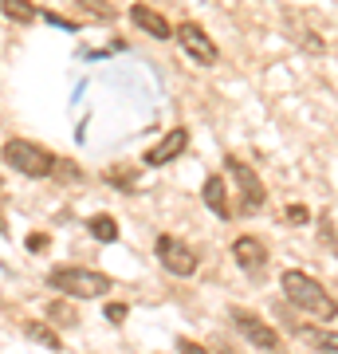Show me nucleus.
I'll return each instance as SVG.
<instances>
[{
    "instance_id": "1",
    "label": "nucleus",
    "mask_w": 338,
    "mask_h": 354,
    "mask_svg": "<svg viewBox=\"0 0 338 354\" xmlns=\"http://www.w3.org/2000/svg\"><path fill=\"white\" fill-rule=\"evenodd\" d=\"M279 288H283V295H288V304L299 307L303 315H314V319H335L338 315L335 295H330L314 276H307V272H283Z\"/></svg>"
},
{
    "instance_id": "2",
    "label": "nucleus",
    "mask_w": 338,
    "mask_h": 354,
    "mask_svg": "<svg viewBox=\"0 0 338 354\" xmlns=\"http://www.w3.org/2000/svg\"><path fill=\"white\" fill-rule=\"evenodd\" d=\"M48 283L59 295L67 299H102V295H111L114 279L106 272H91V268H51L48 272Z\"/></svg>"
},
{
    "instance_id": "3",
    "label": "nucleus",
    "mask_w": 338,
    "mask_h": 354,
    "mask_svg": "<svg viewBox=\"0 0 338 354\" xmlns=\"http://www.w3.org/2000/svg\"><path fill=\"white\" fill-rule=\"evenodd\" d=\"M4 165L16 169V174H24V177H51V169H55V153L44 150L39 142L12 138V142H4Z\"/></svg>"
},
{
    "instance_id": "4",
    "label": "nucleus",
    "mask_w": 338,
    "mask_h": 354,
    "mask_svg": "<svg viewBox=\"0 0 338 354\" xmlns=\"http://www.w3.org/2000/svg\"><path fill=\"white\" fill-rule=\"evenodd\" d=\"M225 169L232 174V181H236V193H240V201H244V213H260L263 201H267V189H263V181L256 177V169H252L248 162H240V158H225Z\"/></svg>"
},
{
    "instance_id": "5",
    "label": "nucleus",
    "mask_w": 338,
    "mask_h": 354,
    "mask_svg": "<svg viewBox=\"0 0 338 354\" xmlns=\"http://www.w3.org/2000/svg\"><path fill=\"white\" fill-rule=\"evenodd\" d=\"M158 260H162L165 272H173V276H193L197 272V252L189 248L185 241H177V236H158Z\"/></svg>"
},
{
    "instance_id": "6",
    "label": "nucleus",
    "mask_w": 338,
    "mask_h": 354,
    "mask_svg": "<svg viewBox=\"0 0 338 354\" xmlns=\"http://www.w3.org/2000/svg\"><path fill=\"white\" fill-rule=\"evenodd\" d=\"M177 44L185 48L189 59H197V64H216L220 59V51H216V44L209 39V32L200 24H193V20H185V24H177Z\"/></svg>"
},
{
    "instance_id": "7",
    "label": "nucleus",
    "mask_w": 338,
    "mask_h": 354,
    "mask_svg": "<svg viewBox=\"0 0 338 354\" xmlns=\"http://www.w3.org/2000/svg\"><path fill=\"white\" fill-rule=\"evenodd\" d=\"M232 323H236V330L252 342V346L279 354V335H276V327H267L260 315H252V311H240V307H232Z\"/></svg>"
},
{
    "instance_id": "8",
    "label": "nucleus",
    "mask_w": 338,
    "mask_h": 354,
    "mask_svg": "<svg viewBox=\"0 0 338 354\" xmlns=\"http://www.w3.org/2000/svg\"><path fill=\"white\" fill-rule=\"evenodd\" d=\"M232 260H236L244 272H263V264H267V244L260 241V236H240V241H232Z\"/></svg>"
},
{
    "instance_id": "9",
    "label": "nucleus",
    "mask_w": 338,
    "mask_h": 354,
    "mask_svg": "<svg viewBox=\"0 0 338 354\" xmlns=\"http://www.w3.org/2000/svg\"><path fill=\"white\" fill-rule=\"evenodd\" d=\"M185 146H189V130L185 127H177V130H169L158 146H150L146 150V165H165V162H173L177 153H185Z\"/></svg>"
},
{
    "instance_id": "10",
    "label": "nucleus",
    "mask_w": 338,
    "mask_h": 354,
    "mask_svg": "<svg viewBox=\"0 0 338 354\" xmlns=\"http://www.w3.org/2000/svg\"><path fill=\"white\" fill-rule=\"evenodd\" d=\"M130 20H134V28H142V32L153 36V39H169L173 36L169 20H165L162 12H153L150 4H134V8H130Z\"/></svg>"
},
{
    "instance_id": "11",
    "label": "nucleus",
    "mask_w": 338,
    "mask_h": 354,
    "mask_svg": "<svg viewBox=\"0 0 338 354\" xmlns=\"http://www.w3.org/2000/svg\"><path fill=\"white\" fill-rule=\"evenodd\" d=\"M200 197H205V205H209V209H213V213L220 216V221H228V216H232V205H228V189H225V181H220L216 174L209 177V181H205Z\"/></svg>"
},
{
    "instance_id": "12",
    "label": "nucleus",
    "mask_w": 338,
    "mask_h": 354,
    "mask_svg": "<svg viewBox=\"0 0 338 354\" xmlns=\"http://www.w3.org/2000/svg\"><path fill=\"white\" fill-rule=\"evenodd\" d=\"M87 232L99 244H114V241H118V221H114V216H106V213H95L87 221Z\"/></svg>"
},
{
    "instance_id": "13",
    "label": "nucleus",
    "mask_w": 338,
    "mask_h": 354,
    "mask_svg": "<svg viewBox=\"0 0 338 354\" xmlns=\"http://www.w3.org/2000/svg\"><path fill=\"white\" fill-rule=\"evenodd\" d=\"M299 335L311 342L319 354H338V335L335 330H323V327H299Z\"/></svg>"
},
{
    "instance_id": "14",
    "label": "nucleus",
    "mask_w": 338,
    "mask_h": 354,
    "mask_svg": "<svg viewBox=\"0 0 338 354\" xmlns=\"http://www.w3.org/2000/svg\"><path fill=\"white\" fill-rule=\"evenodd\" d=\"M0 12L8 16V20H16V24H32L39 16V8L32 0H0Z\"/></svg>"
},
{
    "instance_id": "15",
    "label": "nucleus",
    "mask_w": 338,
    "mask_h": 354,
    "mask_svg": "<svg viewBox=\"0 0 338 354\" xmlns=\"http://www.w3.org/2000/svg\"><path fill=\"white\" fill-rule=\"evenodd\" d=\"M106 185L134 189V185H138V169H130V165H111V169H106Z\"/></svg>"
},
{
    "instance_id": "16",
    "label": "nucleus",
    "mask_w": 338,
    "mask_h": 354,
    "mask_svg": "<svg viewBox=\"0 0 338 354\" xmlns=\"http://www.w3.org/2000/svg\"><path fill=\"white\" fill-rule=\"evenodd\" d=\"M24 335H28V339H36V342H44L48 351H59V335L48 330L44 323H24Z\"/></svg>"
},
{
    "instance_id": "17",
    "label": "nucleus",
    "mask_w": 338,
    "mask_h": 354,
    "mask_svg": "<svg viewBox=\"0 0 338 354\" xmlns=\"http://www.w3.org/2000/svg\"><path fill=\"white\" fill-rule=\"evenodd\" d=\"M79 8H91V16L95 20H114V8L106 4V0H75Z\"/></svg>"
},
{
    "instance_id": "18",
    "label": "nucleus",
    "mask_w": 338,
    "mask_h": 354,
    "mask_svg": "<svg viewBox=\"0 0 338 354\" xmlns=\"http://www.w3.org/2000/svg\"><path fill=\"white\" fill-rule=\"evenodd\" d=\"M51 177H59V181H79V169H75V162H59V158H55Z\"/></svg>"
},
{
    "instance_id": "19",
    "label": "nucleus",
    "mask_w": 338,
    "mask_h": 354,
    "mask_svg": "<svg viewBox=\"0 0 338 354\" xmlns=\"http://www.w3.org/2000/svg\"><path fill=\"white\" fill-rule=\"evenodd\" d=\"M177 354H209L200 342H193V339H177Z\"/></svg>"
},
{
    "instance_id": "20",
    "label": "nucleus",
    "mask_w": 338,
    "mask_h": 354,
    "mask_svg": "<svg viewBox=\"0 0 338 354\" xmlns=\"http://www.w3.org/2000/svg\"><path fill=\"white\" fill-rule=\"evenodd\" d=\"M48 311H51V319H59V323H75V311H71V307L55 304V307H48Z\"/></svg>"
},
{
    "instance_id": "21",
    "label": "nucleus",
    "mask_w": 338,
    "mask_h": 354,
    "mask_svg": "<svg viewBox=\"0 0 338 354\" xmlns=\"http://www.w3.org/2000/svg\"><path fill=\"white\" fill-rule=\"evenodd\" d=\"M106 319H111V323H122V319H126V304H106Z\"/></svg>"
},
{
    "instance_id": "22",
    "label": "nucleus",
    "mask_w": 338,
    "mask_h": 354,
    "mask_svg": "<svg viewBox=\"0 0 338 354\" xmlns=\"http://www.w3.org/2000/svg\"><path fill=\"white\" fill-rule=\"evenodd\" d=\"M28 248H32V252H44V248H48V236H44V232H39V236H28Z\"/></svg>"
},
{
    "instance_id": "23",
    "label": "nucleus",
    "mask_w": 338,
    "mask_h": 354,
    "mask_svg": "<svg viewBox=\"0 0 338 354\" xmlns=\"http://www.w3.org/2000/svg\"><path fill=\"white\" fill-rule=\"evenodd\" d=\"M288 221H307V209H299V205H291V209H288Z\"/></svg>"
},
{
    "instance_id": "24",
    "label": "nucleus",
    "mask_w": 338,
    "mask_h": 354,
    "mask_svg": "<svg viewBox=\"0 0 338 354\" xmlns=\"http://www.w3.org/2000/svg\"><path fill=\"white\" fill-rule=\"evenodd\" d=\"M0 232H8V221H4V216H0Z\"/></svg>"
},
{
    "instance_id": "25",
    "label": "nucleus",
    "mask_w": 338,
    "mask_h": 354,
    "mask_svg": "<svg viewBox=\"0 0 338 354\" xmlns=\"http://www.w3.org/2000/svg\"><path fill=\"white\" fill-rule=\"evenodd\" d=\"M0 189H4V181H0Z\"/></svg>"
}]
</instances>
